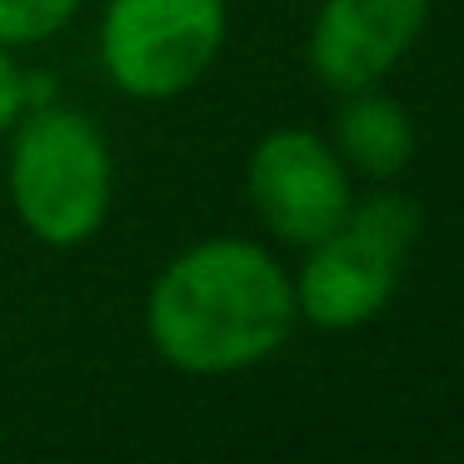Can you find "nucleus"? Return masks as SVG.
Listing matches in <instances>:
<instances>
[{"instance_id": "nucleus-1", "label": "nucleus", "mask_w": 464, "mask_h": 464, "mask_svg": "<svg viewBox=\"0 0 464 464\" xmlns=\"http://www.w3.org/2000/svg\"><path fill=\"white\" fill-rule=\"evenodd\" d=\"M295 285L270 250L250 240H200L150 285L145 334L185 374H235L270 360L295 330Z\"/></svg>"}, {"instance_id": "nucleus-2", "label": "nucleus", "mask_w": 464, "mask_h": 464, "mask_svg": "<svg viewBox=\"0 0 464 464\" xmlns=\"http://www.w3.org/2000/svg\"><path fill=\"white\" fill-rule=\"evenodd\" d=\"M111 150L101 125L65 105H35L15 121L11 205L21 225L51 250L85 245L111 210Z\"/></svg>"}, {"instance_id": "nucleus-3", "label": "nucleus", "mask_w": 464, "mask_h": 464, "mask_svg": "<svg viewBox=\"0 0 464 464\" xmlns=\"http://www.w3.org/2000/svg\"><path fill=\"white\" fill-rule=\"evenodd\" d=\"M420 235V210L404 195L354 200L324 240L310 245L295 280V310L320 330H354L374 320L400 290V260Z\"/></svg>"}, {"instance_id": "nucleus-4", "label": "nucleus", "mask_w": 464, "mask_h": 464, "mask_svg": "<svg viewBox=\"0 0 464 464\" xmlns=\"http://www.w3.org/2000/svg\"><path fill=\"white\" fill-rule=\"evenodd\" d=\"M225 45V0H105L101 65L115 91L170 101L190 91Z\"/></svg>"}, {"instance_id": "nucleus-5", "label": "nucleus", "mask_w": 464, "mask_h": 464, "mask_svg": "<svg viewBox=\"0 0 464 464\" xmlns=\"http://www.w3.org/2000/svg\"><path fill=\"white\" fill-rule=\"evenodd\" d=\"M245 190L265 230L300 250L324 240L354 205L350 170L334 145L300 125H280L255 145L245 165Z\"/></svg>"}, {"instance_id": "nucleus-6", "label": "nucleus", "mask_w": 464, "mask_h": 464, "mask_svg": "<svg viewBox=\"0 0 464 464\" xmlns=\"http://www.w3.org/2000/svg\"><path fill=\"white\" fill-rule=\"evenodd\" d=\"M430 21V0H324L310 31V71L324 91L380 85L410 55Z\"/></svg>"}, {"instance_id": "nucleus-7", "label": "nucleus", "mask_w": 464, "mask_h": 464, "mask_svg": "<svg viewBox=\"0 0 464 464\" xmlns=\"http://www.w3.org/2000/svg\"><path fill=\"white\" fill-rule=\"evenodd\" d=\"M334 155L364 180H394L414 155V125L404 105L380 85L344 91V105L334 111Z\"/></svg>"}, {"instance_id": "nucleus-8", "label": "nucleus", "mask_w": 464, "mask_h": 464, "mask_svg": "<svg viewBox=\"0 0 464 464\" xmlns=\"http://www.w3.org/2000/svg\"><path fill=\"white\" fill-rule=\"evenodd\" d=\"M81 11V0H0V45L21 51V45H41L71 25Z\"/></svg>"}, {"instance_id": "nucleus-9", "label": "nucleus", "mask_w": 464, "mask_h": 464, "mask_svg": "<svg viewBox=\"0 0 464 464\" xmlns=\"http://www.w3.org/2000/svg\"><path fill=\"white\" fill-rule=\"evenodd\" d=\"M31 105V85H25L21 65L11 61V51L0 45V135H11V125L25 115Z\"/></svg>"}]
</instances>
